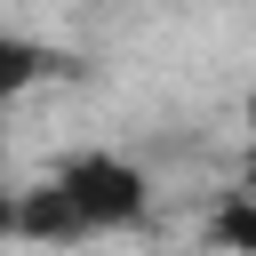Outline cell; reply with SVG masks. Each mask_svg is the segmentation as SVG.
<instances>
[{"label": "cell", "instance_id": "cell-1", "mask_svg": "<svg viewBox=\"0 0 256 256\" xmlns=\"http://www.w3.org/2000/svg\"><path fill=\"white\" fill-rule=\"evenodd\" d=\"M48 176L64 184V200H72V216H80L88 240L144 224V208H152V176H144L128 152H112V144H80V152H64Z\"/></svg>", "mask_w": 256, "mask_h": 256}, {"label": "cell", "instance_id": "cell-2", "mask_svg": "<svg viewBox=\"0 0 256 256\" xmlns=\"http://www.w3.org/2000/svg\"><path fill=\"white\" fill-rule=\"evenodd\" d=\"M48 80V48L32 40V32H16V24H0V112H16L32 88Z\"/></svg>", "mask_w": 256, "mask_h": 256}, {"label": "cell", "instance_id": "cell-3", "mask_svg": "<svg viewBox=\"0 0 256 256\" xmlns=\"http://www.w3.org/2000/svg\"><path fill=\"white\" fill-rule=\"evenodd\" d=\"M208 240H216V248H256V192H232V200L208 216Z\"/></svg>", "mask_w": 256, "mask_h": 256}]
</instances>
